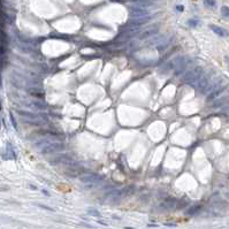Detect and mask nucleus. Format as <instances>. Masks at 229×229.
I'll return each instance as SVG.
<instances>
[{
  "instance_id": "nucleus-1",
  "label": "nucleus",
  "mask_w": 229,
  "mask_h": 229,
  "mask_svg": "<svg viewBox=\"0 0 229 229\" xmlns=\"http://www.w3.org/2000/svg\"><path fill=\"white\" fill-rule=\"evenodd\" d=\"M36 147L37 150L44 152V153H50V152H54V151H60L62 150L64 145L60 144V143H51L49 141H41L36 144Z\"/></svg>"
},
{
  "instance_id": "nucleus-2",
  "label": "nucleus",
  "mask_w": 229,
  "mask_h": 229,
  "mask_svg": "<svg viewBox=\"0 0 229 229\" xmlns=\"http://www.w3.org/2000/svg\"><path fill=\"white\" fill-rule=\"evenodd\" d=\"M202 75H203L202 69H200V68H196V69H193V70L188 71V73L183 76V81L188 82L189 84L191 85L192 83L196 82V81H197V79H198Z\"/></svg>"
},
{
  "instance_id": "nucleus-3",
  "label": "nucleus",
  "mask_w": 229,
  "mask_h": 229,
  "mask_svg": "<svg viewBox=\"0 0 229 229\" xmlns=\"http://www.w3.org/2000/svg\"><path fill=\"white\" fill-rule=\"evenodd\" d=\"M150 15V11H147V8H142L134 6L130 12V16L132 19H137V17H144V16Z\"/></svg>"
},
{
  "instance_id": "nucleus-4",
  "label": "nucleus",
  "mask_w": 229,
  "mask_h": 229,
  "mask_svg": "<svg viewBox=\"0 0 229 229\" xmlns=\"http://www.w3.org/2000/svg\"><path fill=\"white\" fill-rule=\"evenodd\" d=\"M81 180H82V182L88 184V185H96V184L99 183L103 179L100 176H98V175H87V176H83Z\"/></svg>"
},
{
  "instance_id": "nucleus-5",
  "label": "nucleus",
  "mask_w": 229,
  "mask_h": 229,
  "mask_svg": "<svg viewBox=\"0 0 229 229\" xmlns=\"http://www.w3.org/2000/svg\"><path fill=\"white\" fill-rule=\"evenodd\" d=\"M32 107H34L36 111L38 112H41V111H46L47 109V106L44 104V103H41V102H36L32 104Z\"/></svg>"
},
{
  "instance_id": "nucleus-6",
  "label": "nucleus",
  "mask_w": 229,
  "mask_h": 229,
  "mask_svg": "<svg viewBox=\"0 0 229 229\" xmlns=\"http://www.w3.org/2000/svg\"><path fill=\"white\" fill-rule=\"evenodd\" d=\"M19 115H22V117H26L28 119H31V120H38V115H35L32 113H28V112H23V111H20Z\"/></svg>"
},
{
  "instance_id": "nucleus-7",
  "label": "nucleus",
  "mask_w": 229,
  "mask_h": 229,
  "mask_svg": "<svg viewBox=\"0 0 229 229\" xmlns=\"http://www.w3.org/2000/svg\"><path fill=\"white\" fill-rule=\"evenodd\" d=\"M211 29H212V30L214 31V32H217V34L219 35V36H226V32L223 30H222L221 28H219V26H211Z\"/></svg>"
},
{
  "instance_id": "nucleus-8",
  "label": "nucleus",
  "mask_w": 229,
  "mask_h": 229,
  "mask_svg": "<svg viewBox=\"0 0 229 229\" xmlns=\"http://www.w3.org/2000/svg\"><path fill=\"white\" fill-rule=\"evenodd\" d=\"M106 195L109 196V197H114V196H121V195H122V190H120V189H117V190H112V191L107 192Z\"/></svg>"
},
{
  "instance_id": "nucleus-9",
  "label": "nucleus",
  "mask_w": 229,
  "mask_h": 229,
  "mask_svg": "<svg viewBox=\"0 0 229 229\" xmlns=\"http://www.w3.org/2000/svg\"><path fill=\"white\" fill-rule=\"evenodd\" d=\"M88 214H89V215H92V217H98V218L100 217V213H99L97 210H94V208H89V210H88Z\"/></svg>"
},
{
  "instance_id": "nucleus-10",
  "label": "nucleus",
  "mask_w": 229,
  "mask_h": 229,
  "mask_svg": "<svg viewBox=\"0 0 229 229\" xmlns=\"http://www.w3.org/2000/svg\"><path fill=\"white\" fill-rule=\"evenodd\" d=\"M221 14L223 16H225V17H228V7H227V6H225V7H222V9H221Z\"/></svg>"
},
{
  "instance_id": "nucleus-11",
  "label": "nucleus",
  "mask_w": 229,
  "mask_h": 229,
  "mask_svg": "<svg viewBox=\"0 0 229 229\" xmlns=\"http://www.w3.org/2000/svg\"><path fill=\"white\" fill-rule=\"evenodd\" d=\"M204 2L210 6H215V0H204Z\"/></svg>"
},
{
  "instance_id": "nucleus-12",
  "label": "nucleus",
  "mask_w": 229,
  "mask_h": 229,
  "mask_svg": "<svg viewBox=\"0 0 229 229\" xmlns=\"http://www.w3.org/2000/svg\"><path fill=\"white\" fill-rule=\"evenodd\" d=\"M38 206L39 207H41V208H45V210H49V211H54L52 208V207H49V206H44V205H41V204H37Z\"/></svg>"
},
{
  "instance_id": "nucleus-13",
  "label": "nucleus",
  "mask_w": 229,
  "mask_h": 229,
  "mask_svg": "<svg viewBox=\"0 0 229 229\" xmlns=\"http://www.w3.org/2000/svg\"><path fill=\"white\" fill-rule=\"evenodd\" d=\"M9 117H11V120H12V123H13V126H14V128H15L16 129V124H15V121H14V117H13V115H9Z\"/></svg>"
},
{
  "instance_id": "nucleus-14",
  "label": "nucleus",
  "mask_w": 229,
  "mask_h": 229,
  "mask_svg": "<svg viewBox=\"0 0 229 229\" xmlns=\"http://www.w3.org/2000/svg\"><path fill=\"white\" fill-rule=\"evenodd\" d=\"M41 191L44 192V193H45L46 196H51V195H50V192H49V191H46V190H44V189H43V190H41Z\"/></svg>"
},
{
  "instance_id": "nucleus-15",
  "label": "nucleus",
  "mask_w": 229,
  "mask_h": 229,
  "mask_svg": "<svg viewBox=\"0 0 229 229\" xmlns=\"http://www.w3.org/2000/svg\"><path fill=\"white\" fill-rule=\"evenodd\" d=\"M176 9H179V12H182L183 7H182V6H176Z\"/></svg>"
}]
</instances>
